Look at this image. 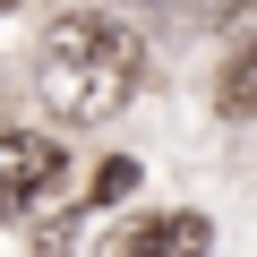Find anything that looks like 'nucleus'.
<instances>
[{
	"label": "nucleus",
	"instance_id": "nucleus-1",
	"mask_svg": "<svg viewBox=\"0 0 257 257\" xmlns=\"http://www.w3.org/2000/svg\"><path fill=\"white\" fill-rule=\"evenodd\" d=\"M35 77H43V103L60 120H111L138 86V35L111 18H60L43 35Z\"/></svg>",
	"mask_w": 257,
	"mask_h": 257
},
{
	"label": "nucleus",
	"instance_id": "nucleus-2",
	"mask_svg": "<svg viewBox=\"0 0 257 257\" xmlns=\"http://www.w3.org/2000/svg\"><path fill=\"white\" fill-rule=\"evenodd\" d=\"M43 189H60V138H43V128H0V214H26Z\"/></svg>",
	"mask_w": 257,
	"mask_h": 257
},
{
	"label": "nucleus",
	"instance_id": "nucleus-3",
	"mask_svg": "<svg viewBox=\"0 0 257 257\" xmlns=\"http://www.w3.org/2000/svg\"><path fill=\"white\" fill-rule=\"evenodd\" d=\"M206 248H214V223L206 214H138V223L103 231L94 257H206Z\"/></svg>",
	"mask_w": 257,
	"mask_h": 257
},
{
	"label": "nucleus",
	"instance_id": "nucleus-4",
	"mask_svg": "<svg viewBox=\"0 0 257 257\" xmlns=\"http://www.w3.org/2000/svg\"><path fill=\"white\" fill-rule=\"evenodd\" d=\"M214 103H223L231 120H257V43H240V52L223 60V77H214Z\"/></svg>",
	"mask_w": 257,
	"mask_h": 257
},
{
	"label": "nucleus",
	"instance_id": "nucleus-5",
	"mask_svg": "<svg viewBox=\"0 0 257 257\" xmlns=\"http://www.w3.org/2000/svg\"><path fill=\"white\" fill-rule=\"evenodd\" d=\"M128 189H138V163H128V155H111V163L94 172V197H128Z\"/></svg>",
	"mask_w": 257,
	"mask_h": 257
},
{
	"label": "nucleus",
	"instance_id": "nucleus-6",
	"mask_svg": "<svg viewBox=\"0 0 257 257\" xmlns=\"http://www.w3.org/2000/svg\"><path fill=\"white\" fill-rule=\"evenodd\" d=\"M248 9H257V0H206V26H240Z\"/></svg>",
	"mask_w": 257,
	"mask_h": 257
}]
</instances>
